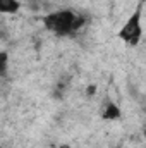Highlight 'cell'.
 <instances>
[{"instance_id":"277c9868","label":"cell","mask_w":146,"mask_h":148,"mask_svg":"<svg viewBox=\"0 0 146 148\" xmlns=\"http://www.w3.org/2000/svg\"><path fill=\"white\" fill-rule=\"evenodd\" d=\"M21 9L19 0H0V12L2 14H14Z\"/></svg>"},{"instance_id":"6da1fadb","label":"cell","mask_w":146,"mask_h":148,"mask_svg":"<svg viewBox=\"0 0 146 148\" xmlns=\"http://www.w3.org/2000/svg\"><path fill=\"white\" fill-rule=\"evenodd\" d=\"M83 24H84V17L77 16L74 10H69V9H60L43 17V26L59 36L72 35L81 29Z\"/></svg>"},{"instance_id":"52a82bcc","label":"cell","mask_w":146,"mask_h":148,"mask_svg":"<svg viewBox=\"0 0 146 148\" xmlns=\"http://www.w3.org/2000/svg\"><path fill=\"white\" fill-rule=\"evenodd\" d=\"M60 148H71V147H67V145H64V147H60Z\"/></svg>"},{"instance_id":"7a4b0ae2","label":"cell","mask_w":146,"mask_h":148,"mask_svg":"<svg viewBox=\"0 0 146 148\" xmlns=\"http://www.w3.org/2000/svg\"><path fill=\"white\" fill-rule=\"evenodd\" d=\"M143 36V24H141V7H138L131 17L126 21V24L120 28L119 31V38L127 43L129 47H136Z\"/></svg>"},{"instance_id":"ba28073f","label":"cell","mask_w":146,"mask_h":148,"mask_svg":"<svg viewBox=\"0 0 146 148\" xmlns=\"http://www.w3.org/2000/svg\"><path fill=\"white\" fill-rule=\"evenodd\" d=\"M145 136H146V129H145Z\"/></svg>"},{"instance_id":"3957f363","label":"cell","mask_w":146,"mask_h":148,"mask_svg":"<svg viewBox=\"0 0 146 148\" xmlns=\"http://www.w3.org/2000/svg\"><path fill=\"white\" fill-rule=\"evenodd\" d=\"M122 115V110H120V107L115 103V102H108L107 103V107H105V110L102 114V117L105 119V121H115V119H119Z\"/></svg>"},{"instance_id":"8992f818","label":"cell","mask_w":146,"mask_h":148,"mask_svg":"<svg viewBox=\"0 0 146 148\" xmlns=\"http://www.w3.org/2000/svg\"><path fill=\"white\" fill-rule=\"evenodd\" d=\"M95 93V86L91 84V86H88V95H93Z\"/></svg>"},{"instance_id":"5b68a950","label":"cell","mask_w":146,"mask_h":148,"mask_svg":"<svg viewBox=\"0 0 146 148\" xmlns=\"http://www.w3.org/2000/svg\"><path fill=\"white\" fill-rule=\"evenodd\" d=\"M0 62H2V74H5V71H7V53L5 52L0 53Z\"/></svg>"}]
</instances>
